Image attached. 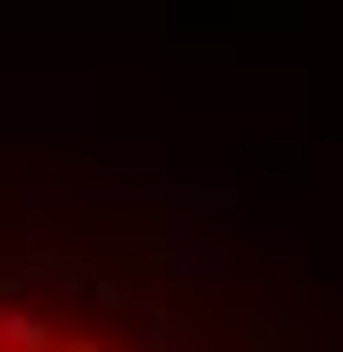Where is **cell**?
<instances>
[{
	"instance_id": "cell-1",
	"label": "cell",
	"mask_w": 343,
	"mask_h": 352,
	"mask_svg": "<svg viewBox=\"0 0 343 352\" xmlns=\"http://www.w3.org/2000/svg\"><path fill=\"white\" fill-rule=\"evenodd\" d=\"M0 352H335L300 308L159 229H62L0 247Z\"/></svg>"
}]
</instances>
